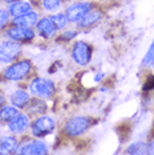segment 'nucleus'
<instances>
[{"instance_id": "12", "label": "nucleus", "mask_w": 154, "mask_h": 155, "mask_svg": "<svg viewBox=\"0 0 154 155\" xmlns=\"http://www.w3.org/2000/svg\"><path fill=\"white\" fill-rule=\"evenodd\" d=\"M19 142L15 137L7 135L0 138V155H12L19 151Z\"/></svg>"}, {"instance_id": "6", "label": "nucleus", "mask_w": 154, "mask_h": 155, "mask_svg": "<svg viewBox=\"0 0 154 155\" xmlns=\"http://www.w3.org/2000/svg\"><path fill=\"white\" fill-rule=\"evenodd\" d=\"M22 53V45L17 41H4L0 44V62H13Z\"/></svg>"}, {"instance_id": "11", "label": "nucleus", "mask_w": 154, "mask_h": 155, "mask_svg": "<svg viewBox=\"0 0 154 155\" xmlns=\"http://www.w3.org/2000/svg\"><path fill=\"white\" fill-rule=\"evenodd\" d=\"M36 29H37V33L40 35L41 37L44 38H51L56 35V31L57 28L55 27V24L52 23L51 17H43L40 19L36 24Z\"/></svg>"}, {"instance_id": "25", "label": "nucleus", "mask_w": 154, "mask_h": 155, "mask_svg": "<svg viewBox=\"0 0 154 155\" xmlns=\"http://www.w3.org/2000/svg\"><path fill=\"white\" fill-rule=\"evenodd\" d=\"M154 89V76H150L148 80H146V84L143 85V90H153Z\"/></svg>"}, {"instance_id": "22", "label": "nucleus", "mask_w": 154, "mask_h": 155, "mask_svg": "<svg viewBox=\"0 0 154 155\" xmlns=\"http://www.w3.org/2000/svg\"><path fill=\"white\" fill-rule=\"evenodd\" d=\"M154 64V41L150 45L148 53L145 54V57H143V61H142V65L143 66H150Z\"/></svg>"}, {"instance_id": "21", "label": "nucleus", "mask_w": 154, "mask_h": 155, "mask_svg": "<svg viewBox=\"0 0 154 155\" xmlns=\"http://www.w3.org/2000/svg\"><path fill=\"white\" fill-rule=\"evenodd\" d=\"M45 109H47V106L38 100L29 102V110L32 113H35V114H43L45 111Z\"/></svg>"}, {"instance_id": "16", "label": "nucleus", "mask_w": 154, "mask_h": 155, "mask_svg": "<svg viewBox=\"0 0 154 155\" xmlns=\"http://www.w3.org/2000/svg\"><path fill=\"white\" fill-rule=\"evenodd\" d=\"M32 11V5L29 4L28 2H17V3H13V4L9 5V15L13 16V17H17V16H23L25 13Z\"/></svg>"}, {"instance_id": "20", "label": "nucleus", "mask_w": 154, "mask_h": 155, "mask_svg": "<svg viewBox=\"0 0 154 155\" xmlns=\"http://www.w3.org/2000/svg\"><path fill=\"white\" fill-rule=\"evenodd\" d=\"M126 154H146V144L143 142H136L128 147Z\"/></svg>"}, {"instance_id": "1", "label": "nucleus", "mask_w": 154, "mask_h": 155, "mask_svg": "<svg viewBox=\"0 0 154 155\" xmlns=\"http://www.w3.org/2000/svg\"><path fill=\"white\" fill-rule=\"evenodd\" d=\"M31 72H32V62L29 60H20V61L12 62L4 70L3 77L7 81H22L27 78Z\"/></svg>"}, {"instance_id": "2", "label": "nucleus", "mask_w": 154, "mask_h": 155, "mask_svg": "<svg viewBox=\"0 0 154 155\" xmlns=\"http://www.w3.org/2000/svg\"><path fill=\"white\" fill-rule=\"evenodd\" d=\"M92 125V119L89 117H84V115H75L71 119L65 122L64 126V133L71 138H76V137L84 134L90 127Z\"/></svg>"}, {"instance_id": "19", "label": "nucleus", "mask_w": 154, "mask_h": 155, "mask_svg": "<svg viewBox=\"0 0 154 155\" xmlns=\"http://www.w3.org/2000/svg\"><path fill=\"white\" fill-rule=\"evenodd\" d=\"M51 20L52 23L55 24V27L59 29H64L66 27V23H68V19H66L65 15H62V13H56V15L51 16Z\"/></svg>"}, {"instance_id": "5", "label": "nucleus", "mask_w": 154, "mask_h": 155, "mask_svg": "<svg viewBox=\"0 0 154 155\" xmlns=\"http://www.w3.org/2000/svg\"><path fill=\"white\" fill-rule=\"evenodd\" d=\"M72 58L77 65L85 66L90 62L92 58V48L89 44L84 43V41H77L73 44L72 48Z\"/></svg>"}, {"instance_id": "26", "label": "nucleus", "mask_w": 154, "mask_h": 155, "mask_svg": "<svg viewBox=\"0 0 154 155\" xmlns=\"http://www.w3.org/2000/svg\"><path fill=\"white\" fill-rule=\"evenodd\" d=\"M4 102H5V97H4V94H3V91L0 90V107L4 105Z\"/></svg>"}, {"instance_id": "8", "label": "nucleus", "mask_w": 154, "mask_h": 155, "mask_svg": "<svg viewBox=\"0 0 154 155\" xmlns=\"http://www.w3.org/2000/svg\"><path fill=\"white\" fill-rule=\"evenodd\" d=\"M7 36L17 43H29L35 38V31L25 27L12 25L7 31Z\"/></svg>"}, {"instance_id": "4", "label": "nucleus", "mask_w": 154, "mask_h": 155, "mask_svg": "<svg viewBox=\"0 0 154 155\" xmlns=\"http://www.w3.org/2000/svg\"><path fill=\"white\" fill-rule=\"evenodd\" d=\"M53 130H55V121L48 115L38 117L31 125L32 135L36 137V138H44V137L49 135Z\"/></svg>"}, {"instance_id": "10", "label": "nucleus", "mask_w": 154, "mask_h": 155, "mask_svg": "<svg viewBox=\"0 0 154 155\" xmlns=\"http://www.w3.org/2000/svg\"><path fill=\"white\" fill-rule=\"evenodd\" d=\"M31 126L29 117L27 114H17L11 122H8V129L13 134H22Z\"/></svg>"}, {"instance_id": "27", "label": "nucleus", "mask_w": 154, "mask_h": 155, "mask_svg": "<svg viewBox=\"0 0 154 155\" xmlns=\"http://www.w3.org/2000/svg\"><path fill=\"white\" fill-rule=\"evenodd\" d=\"M5 3H8V4H13V3H17V2H22V0H4Z\"/></svg>"}, {"instance_id": "15", "label": "nucleus", "mask_w": 154, "mask_h": 155, "mask_svg": "<svg viewBox=\"0 0 154 155\" xmlns=\"http://www.w3.org/2000/svg\"><path fill=\"white\" fill-rule=\"evenodd\" d=\"M101 19H102V13H101V11H99V9H90V11L79 21V25L81 28H89V27L96 25Z\"/></svg>"}, {"instance_id": "17", "label": "nucleus", "mask_w": 154, "mask_h": 155, "mask_svg": "<svg viewBox=\"0 0 154 155\" xmlns=\"http://www.w3.org/2000/svg\"><path fill=\"white\" fill-rule=\"evenodd\" d=\"M17 114H19V110L13 105H7V106L3 105L0 107V121L2 122H11Z\"/></svg>"}, {"instance_id": "14", "label": "nucleus", "mask_w": 154, "mask_h": 155, "mask_svg": "<svg viewBox=\"0 0 154 155\" xmlns=\"http://www.w3.org/2000/svg\"><path fill=\"white\" fill-rule=\"evenodd\" d=\"M9 101L13 106H16L17 109H23V107H27L31 102V97L29 94L27 93L25 90L23 89H19L16 91H13L9 97Z\"/></svg>"}, {"instance_id": "3", "label": "nucleus", "mask_w": 154, "mask_h": 155, "mask_svg": "<svg viewBox=\"0 0 154 155\" xmlns=\"http://www.w3.org/2000/svg\"><path fill=\"white\" fill-rule=\"evenodd\" d=\"M29 91L35 97L40 98V100H48L56 93V86L53 81L43 78V77H37L31 82Z\"/></svg>"}, {"instance_id": "23", "label": "nucleus", "mask_w": 154, "mask_h": 155, "mask_svg": "<svg viewBox=\"0 0 154 155\" xmlns=\"http://www.w3.org/2000/svg\"><path fill=\"white\" fill-rule=\"evenodd\" d=\"M11 15L7 9H0V31H3L7 27V24L9 23Z\"/></svg>"}, {"instance_id": "18", "label": "nucleus", "mask_w": 154, "mask_h": 155, "mask_svg": "<svg viewBox=\"0 0 154 155\" xmlns=\"http://www.w3.org/2000/svg\"><path fill=\"white\" fill-rule=\"evenodd\" d=\"M41 4L45 11L56 12L61 8V0H41Z\"/></svg>"}, {"instance_id": "24", "label": "nucleus", "mask_w": 154, "mask_h": 155, "mask_svg": "<svg viewBox=\"0 0 154 155\" xmlns=\"http://www.w3.org/2000/svg\"><path fill=\"white\" fill-rule=\"evenodd\" d=\"M76 36H77L76 31H66V32H64L60 37H59V40H61V41H69V40H73Z\"/></svg>"}, {"instance_id": "13", "label": "nucleus", "mask_w": 154, "mask_h": 155, "mask_svg": "<svg viewBox=\"0 0 154 155\" xmlns=\"http://www.w3.org/2000/svg\"><path fill=\"white\" fill-rule=\"evenodd\" d=\"M38 21V15L37 12H28L23 16H17V17H13L12 20V24L13 25H19V27H25V28H32L37 24Z\"/></svg>"}, {"instance_id": "7", "label": "nucleus", "mask_w": 154, "mask_h": 155, "mask_svg": "<svg viewBox=\"0 0 154 155\" xmlns=\"http://www.w3.org/2000/svg\"><path fill=\"white\" fill-rule=\"evenodd\" d=\"M92 9L90 3H75V4L69 5L65 11V16L68 21L71 23H79L84 16Z\"/></svg>"}, {"instance_id": "9", "label": "nucleus", "mask_w": 154, "mask_h": 155, "mask_svg": "<svg viewBox=\"0 0 154 155\" xmlns=\"http://www.w3.org/2000/svg\"><path fill=\"white\" fill-rule=\"evenodd\" d=\"M17 153L22 155H44L48 153V147L43 140L33 139L20 146Z\"/></svg>"}]
</instances>
